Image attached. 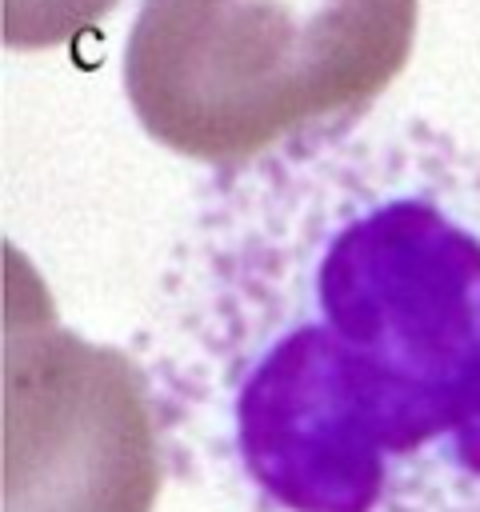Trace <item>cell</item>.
Returning a JSON list of instances; mask_svg holds the SVG:
<instances>
[{
	"label": "cell",
	"mask_w": 480,
	"mask_h": 512,
	"mask_svg": "<svg viewBox=\"0 0 480 512\" xmlns=\"http://www.w3.org/2000/svg\"><path fill=\"white\" fill-rule=\"evenodd\" d=\"M416 0H144L124 92L144 132L236 164L360 112L408 64Z\"/></svg>",
	"instance_id": "6da1fadb"
},
{
	"label": "cell",
	"mask_w": 480,
	"mask_h": 512,
	"mask_svg": "<svg viewBox=\"0 0 480 512\" xmlns=\"http://www.w3.org/2000/svg\"><path fill=\"white\" fill-rule=\"evenodd\" d=\"M4 296L0 512H152L156 428L140 368L56 324L24 268Z\"/></svg>",
	"instance_id": "7a4b0ae2"
},
{
	"label": "cell",
	"mask_w": 480,
	"mask_h": 512,
	"mask_svg": "<svg viewBox=\"0 0 480 512\" xmlns=\"http://www.w3.org/2000/svg\"><path fill=\"white\" fill-rule=\"evenodd\" d=\"M120 0H0V36L16 52L56 48L100 24Z\"/></svg>",
	"instance_id": "3957f363"
}]
</instances>
